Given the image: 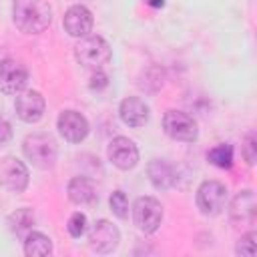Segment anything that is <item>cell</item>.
Here are the masks:
<instances>
[{"label": "cell", "mask_w": 257, "mask_h": 257, "mask_svg": "<svg viewBox=\"0 0 257 257\" xmlns=\"http://www.w3.org/2000/svg\"><path fill=\"white\" fill-rule=\"evenodd\" d=\"M12 18L20 32L40 34L52 22V8L48 0H14Z\"/></svg>", "instance_id": "6da1fadb"}, {"label": "cell", "mask_w": 257, "mask_h": 257, "mask_svg": "<svg viewBox=\"0 0 257 257\" xmlns=\"http://www.w3.org/2000/svg\"><path fill=\"white\" fill-rule=\"evenodd\" d=\"M24 155L26 159L38 167V169H50L54 167L56 163V157H58V147H56V141L46 135V133H32L24 139Z\"/></svg>", "instance_id": "7a4b0ae2"}, {"label": "cell", "mask_w": 257, "mask_h": 257, "mask_svg": "<svg viewBox=\"0 0 257 257\" xmlns=\"http://www.w3.org/2000/svg\"><path fill=\"white\" fill-rule=\"evenodd\" d=\"M74 56L78 60V64H82L84 68L90 70H100L112 56V50L108 46V42L102 36H84L76 48H74Z\"/></svg>", "instance_id": "3957f363"}, {"label": "cell", "mask_w": 257, "mask_h": 257, "mask_svg": "<svg viewBox=\"0 0 257 257\" xmlns=\"http://www.w3.org/2000/svg\"><path fill=\"white\" fill-rule=\"evenodd\" d=\"M163 128L171 139L183 143H193L199 137L197 120L183 110H167L163 116Z\"/></svg>", "instance_id": "277c9868"}, {"label": "cell", "mask_w": 257, "mask_h": 257, "mask_svg": "<svg viewBox=\"0 0 257 257\" xmlns=\"http://www.w3.org/2000/svg\"><path fill=\"white\" fill-rule=\"evenodd\" d=\"M133 221L143 233H155L163 221V205L155 197H139L133 207Z\"/></svg>", "instance_id": "5b68a950"}, {"label": "cell", "mask_w": 257, "mask_h": 257, "mask_svg": "<svg viewBox=\"0 0 257 257\" xmlns=\"http://www.w3.org/2000/svg\"><path fill=\"white\" fill-rule=\"evenodd\" d=\"M227 203V187L219 181H203L197 189V207L203 215H219Z\"/></svg>", "instance_id": "8992f818"}, {"label": "cell", "mask_w": 257, "mask_h": 257, "mask_svg": "<svg viewBox=\"0 0 257 257\" xmlns=\"http://www.w3.org/2000/svg\"><path fill=\"white\" fill-rule=\"evenodd\" d=\"M120 241V233L116 229V225H112L106 219H98L94 221L90 233H88V245L92 251L96 253H110L116 249Z\"/></svg>", "instance_id": "52a82bcc"}, {"label": "cell", "mask_w": 257, "mask_h": 257, "mask_svg": "<svg viewBox=\"0 0 257 257\" xmlns=\"http://www.w3.org/2000/svg\"><path fill=\"white\" fill-rule=\"evenodd\" d=\"M28 82V70L18 60L6 58L0 62V90L4 94H18Z\"/></svg>", "instance_id": "ba28073f"}, {"label": "cell", "mask_w": 257, "mask_h": 257, "mask_svg": "<svg viewBox=\"0 0 257 257\" xmlns=\"http://www.w3.org/2000/svg\"><path fill=\"white\" fill-rule=\"evenodd\" d=\"M106 155H108V161L120 171H128L139 163V149L126 137H114L108 143Z\"/></svg>", "instance_id": "9c48e42d"}, {"label": "cell", "mask_w": 257, "mask_h": 257, "mask_svg": "<svg viewBox=\"0 0 257 257\" xmlns=\"http://www.w3.org/2000/svg\"><path fill=\"white\" fill-rule=\"evenodd\" d=\"M0 183L12 193H20L28 185V169L16 157H4L0 161Z\"/></svg>", "instance_id": "30bf717a"}, {"label": "cell", "mask_w": 257, "mask_h": 257, "mask_svg": "<svg viewBox=\"0 0 257 257\" xmlns=\"http://www.w3.org/2000/svg\"><path fill=\"white\" fill-rule=\"evenodd\" d=\"M229 217L235 225H253L257 217V201L251 189L237 193L229 205Z\"/></svg>", "instance_id": "8fae6325"}, {"label": "cell", "mask_w": 257, "mask_h": 257, "mask_svg": "<svg viewBox=\"0 0 257 257\" xmlns=\"http://www.w3.org/2000/svg\"><path fill=\"white\" fill-rule=\"evenodd\" d=\"M44 96L38 92V90H24V92H18L16 96V102H14V108H16V114L20 120L24 122H38L44 114Z\"/></svg>", "instance_id": "7c38bea8"}, {"label": "cell", "mask_w": 257, "mask_h": 257, "mask_svg": "<svg viewBox=\"0 0 257 257\" xmlns=\"http://www.w3.org/2000/svg\"><path fill=\"white\" fill-rule=\"evenodd\" d=\"M62 26L64 30L74 36V38H84L88 36V32L92 30V14L86 6L82 4H76V6H70L66 12H64V18H62Z\"/></svg>", "instance_id": "4fadbf2b"}, {"label": "cell", "mask_w": 257, "mask_h": 257, "mask_svg": "<svg viewBox=\"0 0 257 257\" xmlns=\"http://www.w3.org/2000/svg\"><path fill=\"white\" fill-rule=\"evenodd\" d=\"M58 131L68 143H80L88 135V120L76 110H64L58 116Z\"/></svg>", "instance_id": "5bb4252c"}, {"label": "cell", "mask_w": 257, "mask_h": 257, "mask_svg": "<svg viewBox=\"0 0 257 257\" xmlns=\"http://www.w3.org/2000/svg\"><path fill=\"white\" fill-rule=\"evenodd\" d=\"M120 120L128 126H143L149 120V106L139 96H128L118 106Z\"/></svg>", "instance_id": "9a60e30c"}, {"label": "cell", "mask_w": 257, "mask_h": 257, "mask_svg": "<svg viewBox=\"0 0 257 257\" xmlns=\"http://www.w3.org/2000/svg\"><path fill=\"white\" fill-rule=\"evenodd\" d=\"M66 193H68V199L74 205H88V203H94V199H96L94 185L86 177H74V179H70V183L66 187Z\"/></svg>", "instance_id": "2e32d148"}, {"label": "cell", "mask_w": 257, "mask_h": 257, "mask_svg": "<svg viewBox=\"0 0 257 257\" xmlns=\"http://www.w3.org/2000/svg\"><path fill=\"white\" fill-rule=\"evenodd\" d=\"M147 173H149V179L151 183L157 187V189H169L173 183H175V171L173 167L167 163V161H151L149 167H147Z\"/></svg>", "instance_id": "e0dca14e"}, {"label": "cell", "mask_w": 257, "mask_h": 257, "mask_svg": "<svg viewBox=\"0 0 257 257\" xmlns=\"http://www.w3.org/2000/svg\"><path fill=\"white\" fill-rule=\"evenodd\" d=\"M34 223H36V217H34L32 209H26V207L16 209V211L8 217V227H10V231L16 233V235L22 237V239L32 231Z\"/></svg>", "instance_id": "ac0fdd59"}, {"label": "cell", "mask_w": 257, "mask_h": 257, "mask_svg": "<svg viewBox=\"0 0 257 257\" xmlns=\"http://www.w3.org/2000/svg\"><path fill=\"white\" fill-rule=\"evenodd\" d=\"M24 253L28 257H44V255H50L52 253V241L50 237H46L44 233H38V231H30L26 237H24Z\"/></svg>", "instance_id": "d6986e66"}, {"label": "cell", "mask_w": 257, "mask_h": 257, "mask_svg": "<svg viewBox=\"0 0 257 257\" xmlns=\"http://www.w3.org/2000/svg\"><path fill=\"white\" fill-rule=\"evenodd\" d=\"M207 159L211 165L219 167V169H229L233 165V147L231 145H217L207 153Z\"/></svg>", "instance_id": "ffe728a7"}, {"label": "cell", "mask_w": 257, "mask_h": 257, "mask_svg": "<svg viewBox=\"0 0 257 257\" xmlns=\"http://www.w3.org/2000/svg\"><path fill=\"white\" fill-rule=\"evenodd\" d=\"M108 205H110V211L118 217V219H124L128 215V199L122 191H114L108 199Z\"/></svg>", "instance_id": "44dd1931"}, {"label": "cell", "mask_w": 257, "mask_h": 257, "mask_svg": "<svg viewBox=\"0 0 257 257\" xmlns=\"http://www.w3.org/2000/svg\"><path fill=\"white\" fill-rule=\"evenodd\" d=\"M66 229H68V233H70V237H74V239H78V237H82V235L86 233V215H84V213H80V211H76V213H72V215L68 217V223H66Z\"/></svg>", "instance_id": "7402d4cb"}, {"label": "cell", "mask_w": 257, "mask_h": 257, "mask_svg": "<svg viewBox=\"0 0 257 257\" xmlns=\"http://www.w3.org/2000/svg\"><path fill=\"white\" fill-rule=\"evenodd\" d=\"M241 153H243V159L247 161V165H255V159H257V137H255V133L245 135Z\"/></svg>", "instance_id": "603a6c76"}, {"label": "cell", "mask_w": 257, "mask_h": 257, "mask_svg": "<svg viewBox=\"0 0 257 257\" xmlns=\"http://www.w3.org/2000/svg\"><path fill=\"white\" fill-rule=\"evenodd\" d=\"M255 239H257V235H255V231H249V233H245L241 239H239V243H237V255H245V257H253L255 255Z\"/></svg>", "instance_id": "cb8c5ba5"}, {"label": "cell", "mask_w": 257, "mask_h": 257, "mask_svg": "<svg viewBox=\"0 0 257 257\" xmlns=\"http://www.w3.org/2000/svg\"><path fill=\"white\" fill-rule=\"evenodd\" d=\"M108 84V76L102 70H94V74L90 76V88H104Z\"/></svg>", "instance_id": "d4e9b609"}, {"label": "cell", "mask_w": 257, "mask_h": 257, "mask_svg": "<svg viewBox=\"0 0 257 257\" xmlns=\"http://www.w3.org/2000/svg\"><path fill=\"white\" fill-rule=\"evenodd\" d=\"M12 139V126L8 120L0 118V147H4L8 141Z\"/></svg>", "instance_id": "484cf974"}]
</instances>
